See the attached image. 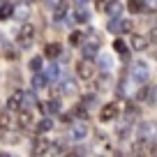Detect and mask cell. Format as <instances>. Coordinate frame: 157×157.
<instances>
[{
    "label": "cell",
    "mask_w": 157,
    "mask_h": 157,
    "mask_svg": "<svg viewBox=\"0 0 157 157\" xmlns=\"http://www.w3.org/2000/svg\"><path fill=\"white\" fill-rule=\"evenodd\" d=\"M99 44H102V35H99L97 30H88V33L83 35V56L88 60L95 58V56H97Z\"/></svg>",
    "instance_id": "obj_1"
},
{
    "label": "cell",
    "mask_w": 157,
    "mask_h": 157,
    "mask_svg": "<svg viewBox=\"0 0 157 157\" xmlns=\"http://www.w3.org/2000/svg\"><path fill=\"white\" fill-rule=\"evenodd\" d=\"M139 136H141V141H152V139L157 136V123H141L139 125Z\"/></svg>",
    "instance_id": "obj_2"
},
{
    "label": "cell",
    "mask_w": 157,
    "mask_h": 157,
    "mask_svg": "<svg viewBox=\"0 0 157 157\" xmlns=\"http://www.w3.org/2000/svg\"><path fill=\"white\" fill-rule=\"evenodd\" d=\"M106 28H109V33H129V30H132V23L118 19V16H111V21H109Z\"/></svg>",
    "instance_id": "obj_3"
},
{
    "label": "cell",
    "mask_w": 157,
    "mask_h": 157,
    "mask_svg": "<svg viewBox=\"0 0 157 157\" xmlns=\"http://www.w3.org/2000/svg\"><path fill=\"white\" fill-rule=\"evenodd\" d=\"M16 39H19V44H21V46H30V44L35 42V28H33V25H23Z\"/></svg>",
    "instance_id": "obj_4"
},
{
    "label": "cell",
    "mask_w": 157,
    "mask_h": 157,
    "mask_svg": "<svg viewBox=\"0 0 157 157\" xmlns=\"http://www.w3.org/2000/svg\"><path fill=\"white\" fill-rule=\"evenodd\" d=\"M148 65L143 63V60H136V63L132 65V78H136V81H146L148 78Z\"/></svg>",
    "instance_id": "obj_5"
},
{
    "label": "cell",
    "mask_w": 157,
    "mask_h": 157,
    "mask_svg": "<svg viewBox=\"0 0 157 157\" xmlns=\"http://www.w3.org/2000/svg\"><path fill=\"white\" fill-rule=\"evenodd\" d=\"M76 72H78V76L81 78H86V81H90V78L95 76V67L90 65V60L86 58V60H81V63L76 65Z\"/></svg>",
    "instance_id": "obj_6"
},
{
    "label": "cell",
    "mask_w": 157,
    "mask_h": 157,
    "mask_svg": "<svg viewBox=\"0 0 157 157\" xmlns=\"http://www.w3.org/2000/svg\"><path fill=\"white\" fill-rule=\"evenodd\" d=\"M51 152V143L46 141V139H35L33 141V155H49Z\"/></svg>",
    "instance_id": "obj_7"
},
{
    "label": "cell",
    "mask_w": 157,
    "mask_h": 157,
    "mask_svg": "<svg viewBox=\"0 0 157 157\" xmlns=\"http://www.w3.org/2000/svg\"><path fill=\"white\" fill-rule=\"evenodd\" d=\"M16 123H19V127L21 129H30L33 127V113L28 111V109H23V111H19V118H16Z\"/></svg>",
    "instance_id": "obj_8"
},
{
    "label": "cell",
    "mask_w": 157,
    "mask_h": 157,
    "mask_svg": "<svg viewBox=\"0 0 157 157\" xmlns=\"http://www.w3.org/2000/svg\"><path fill=\"white\" fill-rule=\"evenodd\" d=\"M86 134H88V125H86V123L72 125V132H69V136H72L74 141H81V139H86Z\"/></svg>",
    "instance_id": "obj_9"
},
{
    "label": "cell",
    "mask_w": 157,
    "mask_h": 157,
    "mask_svg": "<svg viewBox=\"0 0 157 157\" xmlns=\"http://www.w3.org/2000/svg\"><path fill=\"white\" fill-rule=\"evenodd\" d=\"M118 116V106L116 104H106V106H102V111H99V120H113V118Z\"/></svg>",
    "instance_id": "obj_10"
},
{
    "label": "cell",
    "mask_w": 157,
    "mask_h": 157,
    "mask_svg": "<svg viewBox=\"0 0 157 157\" xmlns=\"http://www.w3.org/2000/svg\"><path fill=\"white\" fill-rule=\"evenodd\" d=\"M21 104H23V93H21V90H16V93L7 99V106L14 111V109H21Z\"/></svg>",
    "instance_id": "obj_11"
},
{
    "label": "cell",
    "mask_w": 157,
    "mask_h": 157,
    "mask_svg": "<svg viewBox=\"0 0 157 157\" xmlns=\"http://www.w3.org/2000/svg\"><path fill=\"white\" fill-rule=\"evenodd\" d=\"M148 46V39L143 35H132V49L134 51H143Z\"/></svg>",
    "instance_id": "obj_12"
},
{
    "label": "cell",
    "mask_w": 157,
    "mask_h": 157,
    "mask_svg": "<svg viewBox=\"0 0 157 157\" xmlns=\"http://www.w3.org/2000/svg\"><path fill=\"white\" fill-rule=\"evenodd\" d=\"M104 12H106L109 16H120V12H123V5H120L118 0H111V2H109V7H106Z\"/></svg>",
    "instance_id": "obj_13"
},
{
    "label": "cell",
    "mask_w": 157,
    "mask_h": 157,
    "mask_svg": "<svg viewBox=\"0 0 157 157\" xmlns=\"http://www.w3.org/2000/svg\"><path fill=\"white\" fill-rule=\"evenodd\" d=\"M58 111H60V102L58 99H53V102L49 99V102L42 106V113H46V116H49V113H58Z\"/></svg>",
    "instance_id": "obj_14"
},
{
    "label": "cell",
    "mask_w": 157,
    "mask_h": 157,
    "mask_svg": "<svg viewBox=\"0 0 157 157\" xmlns=\"http://www.w3.org/2000/svg\"><path fill=\"white\" fill-rule=\"evenodd\" d=\"M44 56L46 58H58L60 56V44H56V42L53 44H46L44 46Z\"/></svg>",
    "instance_id": "obj_15"
},
{
    "label": "cell",
    "mask_w": 157,
    "mask_h": 157,
    "mask_svg": "<svg viewBox=\"0 0 157 157\" xmlns=\"http://www.w3.org/2000/svg\"><path fill=\"white\" fill-rule=\"evenodd\" d=\"M46 86V76L42 72H35V76H33V88L35 90H42Z\"/></svg>",
    "instance_id": "obj_16"
},
{
    "label": "cell",
    "mask_w": 157,
    "mask_h": 157,
    "mask_svg": "<svg viewBox=\"0 0 157 157\" xmlns=\"http://www.w3.org/2000/svg\"><path fill=\"white\" fill-rule=\"evenodd\" d=\"M99 67L104 69V74H109L113 69V58L111 56H99Z\"/></svg>",
    "instance_id": "obj_17"
},
{
    "label": "cell",
    "mask_w": 157,
    "mask_h": 157,
    "mask_svg": "<svg viewBox=\"0 0 157 157\" xmlns=\"http://www.w3.org/2000/svg\"><path fill=\"white\" fill-rule=\"evenodd\" d=\"M28 67H30V72H42V58H39V56H33V58H30V63H28Z\"/></svg>",
    "instance_id": "obj_18"
},
{
    "label": "cell",
    "mask_w": 157,
    "mask_h": 157,
    "mask_svg": "<svg viewBox=\"0 0 157 157\" xmlns=\"http://www.w3.org/2000/svg\"><path fill=\"white\" fill-rule=\"evenodd\" d=\"M58 74H60V67L58 65H51V67L44 72V76H46V81H53V78H58Z\"/></svg>",
    "instance_id": "obj_19"
},
{
    "label": "cell",
    "mask_w": 157,
    "mask_h": 157,
    "mask_svg": "<svg viewBox=\"0 0 157 157\" xmlns=\"http://www.w3.org/2000/svg\"><path fill=\"white\" fill-rule=\"evenodd\" d=\"M14 16H16V19H25V16H28V5H25V2L16 5L14 7Z\"/></svg>",
    "instance_id": "obj_20"
},
{
    "label": "cell",
    "mask_w": 157,
    "mask_h": 157,
    "mask_svg": "<svg viewBox=\"0 0 157 157\" xmlns=\"http://www.w3.org/2000/svg\"><path fill=\"white\" fill-rule=\"evenodd\" d=\"M21 106L30 111L33 106H37V97H35V95H23V104H21Z\"/></svg>",
    "instance_id": "obj_21"
},
{
    "label": "cell",
    "mask_w": 157,
    "mask_h": 157,
    "mask_svg": "<svg viewBox=\"0 0 157 157\" xmlns=\"http://www.w3.org/2000/svg\"><path fill=\"white\" fill-rule=\"evenodd\" d=\"M12 125V116L7 111H0V129H7Z\"/></svg>",
    "instance_id": "obj_22"
},
{
    "label": "cell",
    "mask_w": 157,
    "mask_h": 157,
    "mask_svg": "<svg viewBox=\"0 0 157 157\" xmlns=\"http://www.w3.org/2000/svg\"><path fill=\"white\" fill-rule=\"evenodd\" d=\"M127 7H129V12H132V14H139V12L143 10V0H129Z\"/></svg>",
    "instance_id": "obj_23"
},
{
    "label": "cell",
    "mask_w": 157,
    "mask_h": 157,
    "mask_svg": "<svg viewBox=\"0 0 157 157\" xmlns=\"http://www.w3.org/2000/svg\"><path fill=\"white\" fill-rule=\"evenodd\" d=\"M113 49H116L120 56H125V58H127V44H125L123 39H116V42H113Z\"/></svg>",
    "instance_id": "obj_24"
},
{
    "label": "cell",
    "mask_w": 157,
    "mask_h": 157,
    "mask_svg": "<svg viewBox=\"0 0 157 157\" xmlns=\"http://www.w3.org/2000/svg\"><path fill=\"white\" fill-rule=\"evenodd\" d=\"M63 93H65V95H74V93H76V86H74L72 78H67V81L63 83Z\"/></svg>",
    "instance_id": "obj_25"
},
{
    "label": "cell",
    "mask_w": 157,
    "mask_h": 157,
    "mask_svg": "<svg viewBox=\"0 0 157 157\" xmlns=\"http://www.w3.org/2000/svg\"><path fill=\"white\" fill-rule=\"evenodd\" d=\"M51 127H53V120H49V118H44V120H39V123H37L39 132H49Z\"/></svg>",
    "instance_id": "obj_26"
},
{
    "label": "cell",
    "mask_w": 157,
    "mask_h": 157,
    "mask_svg": "<svg viewBox=\"0 0 157 157\" xmlns=\"http://www.w3.org/2000/svg\"><path fill=\"white\" fill-rule=\"evenodd\" d=\"M74 19H76L78 23H86V21L90 19V14H88V12L83 10V7H78V12H76V16H74Z\"/></svg>",
    "instance_id": "obj_27"
},
{
    "label": "cell",
    "mask_w": 157,
    "mask_h": 157,
    "mask_svg": "<svg viewBox=\"0 0 157 157\" xmlns=\"http://www.w3.org/2000/svg\"><path fill=\"white\" fill-rule=\"evenodd\" d=\"M12 14H14V7L12 5H2L0 7V19H10Z\"/></svg>",
    "instance_id": "obj_28"
},
{
    "label": "cell",
    "mask_w": 157,
    "mask_h": 157,
    "mask_svg": "<svg viewBox=\"0 0 157 157\" xmlns=\"http://www.w3.org/2000/svg\"><path fill=\"white\" fill-rule=\"evenodd\" d=\"M65 12H67V5H65V2H58V5H56V19H63L65 16Z\"/></svg>",
    "instance_id": "obj_29"
},
{
    "label": "cell",
    "mask_w": 157,
    "mask_h": 157,
    "mask_svg": "<svg viewBox=\"0 0 157 157\" xmlns=\"http://www.w3.org/2000/svg\"><path fill=\"white\" fill-rule=\"evenodd\" d=\"M5 141H7V143H14V146H16V143L21 141V136H19V134H12V132H7V134H5Z\"/></svg>",
    "instance_id": "obj_30"
},
{
    "label": "cell",
    "mask_w": 157,
    "mask_h": 157,
    "mask_svg": "<svg viewBox=\"0 0 157 157\" xmlns=\"http://www.w3.org/2000/svg\"><path fill=\"white\" fill-rule=\"evenodd\" d=\"M74 113H76V116H81V118H86V116H88V111H86V104H76Z\"/></svg>",
    "instance_id": "obj_31"
},
{
    "label": "cell",
    "mask_w": 157,
    "mask_h": 157,
    "mask_svg": "<svg viewBox=\"0 0 157 157\" xmlns=\"http://www.w3.org/2000/svg\"><path fill=\"white\" fill-rule=\"evenodd\" d=\"M81 39H83V35H81V33H72V35H69V42H72V44H78Z\"/></svg>",
    "instance_id": "obj_32"
},
{
    "label": "cell",
    "mask_w": 157,
    "mask_h": 157,
    "mask_svg": "<svg viewBox=\"0 0 157 157\" xmlns=\"http://www.w3.org/2000/svg\"><path fill=\"white\" fill-rule=\"evenodd\" d=\"M95 2H97V10H99V12H104V10L109 7V2H111V0H95Z\"/></svg>",
    "instance_id": "obj_33"
},
{
    "label": "cell",
    "mask_w": 157,
    "mask_h": 157,
    "mask_svg": "<svg viewBox=\"0 0 157 157\" xmlns=\"http://www.w3.org/2000/svg\"><path fill=\"white\" fill-rule=\"evenodd\" d=\"M109 88V76H102L99 78V90H106Z\"/></svg>",
    "instance_id": "obj_34"
},
{
    "label": "cell",
    "mask_w": 157,
    "mask_h": 157,
    "mask_svg": "<svg viewBox=\"0 0 157 157\" xmlns=\"http://www.w3.org/2000/svg\"><path fill=\"white\" fill-rule=\"evenodd\" d=\"M143 5H146V7H152V10H157V0H143Z\"/></svg>",
    "instance_id": "obj_35"
},
{
    "label": "cell",
    "mask_w": 157,
    "mask_h": 157,
    "mask_svg": "<svg viewBox=\"0 0 157 157\" xmlns=\"http://www.w3.org/2000/svg\"><path fill=\"white\" fill-rule=\"evenodd\" d=\"M7 58H10V60H16V58H19V51H10V53H7Z\"/></svg>",
    "instance_id": "obj_36"
},
{
    "label": "cell",
    "mask_w": 157,
    "mask_h": 157,
    "mask_svg": "<svg viewBox=\"0 0 157 157\" xmlns=\"http://www.w3.org/2000/svg\"><path fill=\"white\" fill-rule=\"evenodd\" d=\"M76 5L78 7H86V5H88V0H76Z\"/></svg>",
    "instance_id": "obj_37"
},
{
    "label": "cell",
    "mask_w": 157,
    "mask_h": 157,
    "mask_svg": "<svg viewBox=\"0 0 157 157\" xmlns=\"http://www.w3.org/2000/svg\"><path fill=\"white\" fill-rule=\"evenodd\" d=\"M152 152H155V155H157V146H152Z\"/></svg>",
    "instance_id": "obj_38"
}]
</instances>
